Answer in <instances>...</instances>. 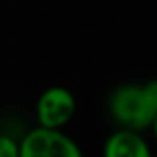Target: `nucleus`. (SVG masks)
<instances>
[{
  "mask_svg": "<svg viewBox=\"0 0 157 157\" xmlns=\"http://www.w3.org/2000/svg\"><path fill=\"white\" fill-rule=\"evenodd\" d=\"M20 157H82V149L58 127L38 125L18 141Z\"/></svg>",
  "mask_w": 157,
  "mask_h": 157,
  "instance_id": "nucleus-2",
  "label": "nucleus"
},
{
  "mask_svg": "<svg viewBox=\"0 0 157 157\" xmlns=\"http://www.w3.org/2000/svg\"><path fill=\"white\" fill-rule=\"evenodd\" d=\"M0 157H20L18 141L6 133H0Z\"/></svg>",
  "mask_w": 157,
  "mask_h": 157,
  "instance_id": "nucleus-5",
  "label": "nucleus"
},
{
  "mask_svg": "<svg viewBox=\"0 0 157 157\" xmlns=\"http://www.w3.org/2000/svg\"><path fill=\"white\" fill-rule=\"evenodd\" d=\"M105 157H149L151 149L143 139L141 131L119 127L117 131L109 135L104 143Z\"/></svg>",
  "mask_w": 157,
  "mask_h": 157,
  "instance_id": "nucleus-4",
  "label": "nucleus"
},
{
  "mask_svg": "<svg viewBox=\"0 0 157 157\" xmlns=\"http://www.w3.org/2000/svg\"><path fill=\"white\" fill-rule=\"evenodd\" d=\"M109 113L121 127L149 129L157 115V80L115 88L109 96Z\"/></svg>",
  "mask_w": 157,
  "mask_h": 157,
  "instance_id": "nucleus-1",
  "label": "nucleus"
},
{
  "mask_svg": "<svg viewBox=\"0 0 157 157\" xmlns=\"http://www.w3.org/2000/svg\"><path fill=\"white\" fill-rule=\"evenodd\" d=\"M76 113V98L68 88L52 86L40 94L36 101V119L44 127H62L72 121Z\"/></svg>",
  "mask_w": 157,
  "mask_h": 157,
  "instance_id": "nucleus-3",
  "label": "nucleus"
},
{
  "mask_svg": "<svg viewBox=\"0 0 157 157\" xmlns=\"http://www.w3.org/2000/svg\"><path fill=\"white\" fill-rule=\"evenodd\" d=\"M151 131H153V137H155V141H157V115L153 117V121H151V127H149Z\"/></svg>",
  "mask_w": 157,
  "mask_h": 157,
  "instance_id": "nucleus-6",
  "label": "nucleus"
}]
</instances>
